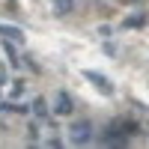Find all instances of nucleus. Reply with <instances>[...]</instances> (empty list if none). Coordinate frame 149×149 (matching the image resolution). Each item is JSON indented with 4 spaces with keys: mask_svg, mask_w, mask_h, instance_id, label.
Returning a JSON list of instances; mask_svg holds the SVG:
<instances>
[{
    "mask_svg": "<svg viewBox=\"0 0 149 149\" xmlns=\"http://www.w3.org/2000/svg\"><path fill=\"white\" fill-rule=\"evenodd\" d=\"M54 9H57V15H72L74 12V0H54Z\"/></svg>",
    "mask_w": 149,
    "mask_h": 149,
    "instance_id": "5",
    "label": "nucleus"
},
{
    "mask_svg": "<svg viewBox=\"0 0 149 149\" xmlns=\"http://www.w3.org/2000/svg\"><path fill=\"white\" fill-rule=\"evenodd\" d=\"M72 110H74V102H72V98H69L66 93H60V95H57V104H54V113H60V116H69Z\"/></svg>",
    "mask_w": 149,
    "mask_h": 149,
    "instance_id": "2",
    "label": "nucleus"
},
{
    "mask_svg": "<svg viewBox=\"0 0 149 149\" xmlns=\"http://www.w3.org/2000/svg\"><path fill=\"white\" fill-rule=\"evenodd\" d=\"M33 110H36L39 116H45V113H48V104H45V98H36V102H33Z\"/></svg>",
    "mask_w": 149,
    "mask_h": 149,
    "instance_id": "6",
    "label": "nucleus"
},
{
    "mask_svg": "<svg viewBox=\"0 0 149 149\" xmlns=\"http://www.w3.org/2000/svg\"><path fill=\"white\" fill-rule=\"evenodd\" d=\"M84 74H86V78H90V81H93V84H95V86H98V90H102V93H110L107 81H104V78H102V74H98V72H90V69H86Z\"/></svg>",
    "mask_w": 149,
    "mask_h": 149,
    "instance_id": "4",
    "label": "nucleus"
},
{
    "mask_svg": "<svg viewBox=\"0 0 149 149\" xmlns=\"http://www.w3.org/2000/svg\"><path fill=\"white\" fill-rule=\"evenodd\" d=\"M0 36H3V39H9V42H21V30L18 27H9V24H0Z\"/></svg>",
    "mask_w": 149,
    "mask_h": 149,
    "instance_id": "3",
    "label": "nucleus"
},
{
    "mask_svg": "<svg viewBox=\"0 0 149 149\" xmlns=\"http://www.w3.org/2000/svg\"><path fill=\"white\" fill-rule=\"evenodd\" d=\"M143 21H146L143 15H137V18H128V21H125V27H140V24H143Z\"/></svg>",
    "mask_w": 149,
    "mask_h": 149,
    "instance_id": "7",
    "label": "nucleus"
},
{
    "mask_svg": "<svg viewBox=\"0 0 149 149\" xmlns=\"http://www.w3.org/2000/svg\"><path fill=\"white\" fill-rule=\"evenodd\" d=\"M69 140L74 146H86L93 140V125H90V119H81V122H74V125L69 128Z\"/></svg>",
    "mask_w": 149,
    "mask_h": 149,
    "instance_id": "1",
    "label": "nucleus"
}]
</instances>
